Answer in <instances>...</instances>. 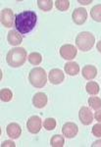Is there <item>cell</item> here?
<instances>
[{"instance_id":"1","label":"cell","mask_w":101,"mask_h":147,"mask_svg":"<svg viewBox=\"0 0 101 147\" xmlns=\"http://www.w3.org/2000/svg\"><path fill=\"white\" fill-rule=\"evenodd\" d=\"M36 23L37 16L34 11H23L15 17V28L22 34H27L32 32Z\"/></svg>"},{"instance_id":"2","label":"cell","mask_w":101,"mask_h":147,"mask_svg":"<svg viewBox=\"0 0 101 147\" xmlns=\"http://www.w3.org/2000/svg\"><path fill=\"white\" fill-rule=\"evenodd\" d=\"M26 60H27V51L22 47H15L10 49L6 56L7 64L13 68L23 66Z\"/></svg>"},{"instance_id":"3","label":"cell","mask_w":101,"mask_h":147,"mask_svg":"<svg viewBox=\"0 0 101 147\" xmlns=\"http://www.w3.org/2000/svg\"><path fill=\"white\" fill-rule=\"evenodd\" d=\"M29 80L32 86L36 88H41L46 84L47 77L44 69L42 68H34L29 74Z\"/></svg>"},{"instance_id":"4","label":"cell","mask_w":101,"mask_h":147,"mask_svg":"<svg viewBox=\"0 0 101 147\" xmlns=\"http://www.w3.org/2000/svg\"><path fill=\"white\" fill-rule=\"evenodd\" d=\"M95 42V37L91 32H79L76 37V44L77 48L81 51H88L93 47Z\"/></svg>"},{"instance_id":"5","label":"cell","mask_w":101,"mask_h":147,"mask_svg":"<svg viewBox=\"0 0 101 147\" xmlns=\"http://www.w3.org/2000/svg\"><path fill=\"white\" fill-rule=\"evenodd\" d=\"M15 17L13 11L10 8H5L1 11L0 14V21L1 24L5 28H11L13 27L14 23H15Z\"/></svg>"},{"instance_id":"6","label":"cell","mask_w":101,"mask_h":147,"mask_svg":"<svg viewBox=\"0 0 101 147\" xmlns=\"http://www.w3.org/2000/svg\"><path fill=\"white\" fill-rule=\"evenodd\" d=\"M41 127H42L41 119L38 116H32V117H30L28 120L27 127L30 134H38L41 129Z\"/></svg>"},{"instance_id":"7","label":"cell","mask_w":101,"mask_h":147,"mask_svg":"<svg viewBox=\"0 0 101 147\" xmlns=\"http://www.w3.org/2000/svg\"><path fill=\"white\" fill-rule=\"evenodd\" d=\"M77 53V48L72 44H65L60 48V55L65 60H73L76 58Z\"/></svg>"},{"instance_id":"8","label":"cell","mask_w":101,"mask_h":147,"mask_svg":"<svg viewBox=\"0 0 101 147\" xmlns=\"http://www.w3.org/2000/svg\"><path fill=\"white\" fill-rule=\"evenodd\" d=\"M72 19L76 25H83L88 19V12L84 8H77L75 9L72 14Z\"/></svg>"},{"instance_id":"9","label":"cell","mask_w":101,"mask_h":147,"mask_svg":"<svg viewBox=\"0 0 101 147\" xmlns=\"http://www.w3.org/2000/svg\"><path fill=\"white\" fill-rule=\"evenodd\" d=\"M65 79V75L60 69H52L48 74V80L52 84H60Z\"/></svg>"},{"instance_id":"10","label":"cell","mask_w":101,"mask_h":147,"mask_svg":"<svg viewBox=\"0 0 101 147\" xmlns=\"http://www.w3.org/2000/svg\"><path fill=\"white\" fill-rule=\"evenodd\" d=\"M79 118L81 123L84 125H89L93 121V115L88 107H81L79 109Z\"/></svg>"},{"instance_id":"11","label":"cell","mask_w":101,"mask_h":147,"mask_svg":"<svg viewBox=\"0 0 101 147\" xmlns=\"http://www.w3.org/2000/svg\"><path fill=\"white\" fill-rule=\"evenodd\" d=\"M79 131V127L75 123H66L62 127V132L63 136L68 138H73L77 134Z\"/></svg>"},{"instance_id":"12","label":"cell","mask_w":101,"mask_h":147,"mask_svg":"<svg viewBox=\"0 0 101 147\" xmlns=\"http://www.w3.org/2000/svg\"><path fill=\"white\" fill-rule=\"evenodd\" d=\"M47 96L43 92H37L32 97V104H34V107L38 109L45 107V105L47 104Z\"/></svg>"},{"instance_id":"13","label":"cell","mask_w":101,"mask_h":147,"mask_svg":"<svg viewBox=\"0 0 101 147\" xmlns=\"http://www.w3.org/2000/svg\"><path fill=\"white\" fill-rule=\"evenodd\" d=\"M6 132L8 134V136L12 139H16L19 138L21 136V134H22V129L18 124L16 123H11L7 125L6 129Z\"/></svg>"},{"instance_id":"14","label":"cell","mask_w":101,"mask_h":147,"mask_svg":"<svg viewBox=\"0 0 101 147\" xmlns=\"http://www.w3.org/2000/svg\"><path fill=\"white\" fill-rule=\"evenodd\" d=\"M7 40H8L10 45L17 46L22 43L23 37H22V35L19 34L18 32H16V30H10V32H8V35H7Z\"/></svg>"},{"instance_id":"15","label":"cell","mask_w":101,"mask_h":147,"mask_svg":"<svg viewBox=\"0 0 101 147\" xmlns=\"http://www.w3.org/2000/svg\"><path fill=\"white\" fill-rule=\"evenodd\" d=\"M81 73H83V77L84 79L90 80H93L97 76V69L92 65H86L83 67Z\"/></svg>"},{"instance_id":"16","label":"cell","mask_w":101,"mask_h":147,"mask_svg":"<svg viewBox=\"0 0 101 147\" xmlns=\"http://www.w3.org/2000/svg\"><path fill=\"white\" fill-rule=\"evenodd\" d=\"M64 70H65V73L68 74L69 76H76L79 74V66L77 65V63L76 62H68L65 64L64 66Z\"/></svg>"},{"instance_id":"17","label":"cell","mask_w":101,"mask_h":147,"mask_svg":"<svg viewBox=\"0 0 101 147\" xmlns=\"http://www.w3.org/2000/svg\"><path fill=\"white\" fill-rule=\"evenodd\" d=\"M86 92H88V94H90V95H96V94H98V92H99L100 87L97 82H88L86 85Z\"/></svg>"},{"instance_id":"18","label":"cell","mask_w":101,"mask_h":147,"mask_svg":"<svg viewBox=\"0 0 101 147\" xmlns=\"http://www.w3.org/2000/svg\"><path fill=\"white\" fill-rule=\"evenodd\" d=\"M90 16L95 22L101 23V4H97L91 8Z\"/></svg>"},{"instance_id":"19","label":"cell","mask_w":101,"mask_h":147,"mask_svg":"<svg viewBox=\"0 0 101 147\" xmlns=\"http://www.w3.org/2000/svg\"><path fill=\"white\" fill-rule=\"evenodd\" d=\"M64 144H65V139L60 134H55V136L51 137L50 145L52 147H63Z\"/></svg>"},{"instance_id":"20","label":"cell","mask_w":101,"mask_h":147,"mask_svg":"<svg viewBox=\"0 0 101 147\" xmlns=\"http://www.w3.org/2000/svg\"><path fill=\"white\" fill-rule=\"evenodd\" d=\"M37 6L42 11H50L53 7V1L52 0H38L37 1Z\"/></svg>"},{"instance_id":"21","label":"cell","mask_w":101,"mask_h":147,"mask_svg":"<svg viewBox=\"0 0 101 147\" xmlns=\"http://www.w3.org/2000/svg\"><path fill=\"white\" fill-rule=\"evenodd\" d=\"M29 62L32 65H39L42 61V56L40 53H37V52H32L29 55Z\"/></svg>"},{"instance_id":"22","label":"cell","mask_w":101,"mask_h":147,"mask_svg":"<svg viewBox=\"0 0 101 147\" xmlns=\"http://www.w3.org/2000/svg\"><path fill=\"white\" fill-rule=\"evenodd\" d=\"M0 98L3 102H9L12 100L13 93L9 88H3L0 90Z\"/></svg>"},{"instance_id":"23","label":"cell","mask_w":101,"mask_h":147,"mask_svg":"<svg viewBox=\"0 0 101 147\" xmlns=\"http://www.w3.org/2000/svg\"><path fill=\"white\" fill-rule=\"evenodd\" d=\"M88 105L90 106V108H92L93 110H100L101 109V99L99 97H89L88 99Z\"/></svg>"},{"instance_id":"24","label":"cell","mask_w":101,"mask_h":147,"mask_svg":"<svg viewBox=\"0 0 101 147\" xmlns=\"http://www.w3.org/2000/svg\"><path fill=\"white\" fill-rule=\"evenodd\" d=\"M55 6L59 11H66L70 7V1L69 0H56Z\"/></svg>"},{"instance_id":"25","label":"cell","mask_w":101,"mask_h":147,"mask_svg":"<svg viewBox=\"0 0 101 147\" xmlns=\"http://www.w3.org/2000/svg\"><path fill=\"white\" fill-rule=\"evenodd\" d=\"M43 127L47 130L54 129L56 127V120L53 119V118H48L43 122Z\"/></svg>"},{"instance_id":"26","label":"cell","mask_w":101,"mask_h":147,"mask_svg":"<svg viewBox=\"0 0 101 147\" xmlns=\"http://www.w3.org/2000/svg\"><path fill=\"white\" fill-rule=\"evenodd\" d=\"M92 134L96 137H101V124H96L92 127Z\"/></svg>"},{"instance_id":"27","label":"cell","mask_w":101,"mask_h":147,"mask_svg":"<svg viewBox=\"0 0 101 147\" xmlns=\"http://www.w3.org/2000/svg\"><path fill=\"white\" fill-rule=\"evenodd\" d=\"M94 118L98 123H101V110H97L94 114Z\"/></svg>"},{"instance_id":"28","label":"cell","mask_w":101,"mask_h":147,"mask_svg":"<svg viewBox=\"0 0 101 147\" xmlns=\"http://www.w3.org/2000/svg\"><path fill=\"white\" fill-rule=\"evenodd\" d=\"M2 147H5V146H12V147H15V143L13 141H10V140H7V141H4L3 143L1 144Z\"/></svg>"},{"instance_id":"29","label":"cell","mask_w":101,"mask_h":147,"mask_svg":"<svg viewBox=\"0 0 101 147\" xmlns=\"http://www.w3.org/2000/svg\"><path fill=\"white\" fill-rule=\"evenodd\" d=\"M91 147H101V140L94 141L92 144H91Z\"/></svg>"},{"instance_id":"30","label":"cell","mask_w":101,"mask_h":147,"mask_svg":"<svg viewBox=\"0 0 101 147\" xmlns=\"http://www.w3.org/2000/svg\"><path fill=\"white\" fill-rule=\"evenodd\" d=\"M96 48H97V50L101 53V40L97 42V44H96Z\"/></svg>"},{"instance_id":"31","label":"cell","mask_w":101,"mask_h":147,"mask_svg":"<svg viewBox=\"0 0 101 147\" xmlns=\"http://www.w3.org/2000/svg\"><path fill=\"white\" fill-rule=\"evenodd\" d=\"M81 4H83V5H88L89 3H91V1H79Z\"/></svg>"}]
</instances>
